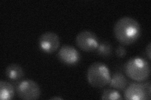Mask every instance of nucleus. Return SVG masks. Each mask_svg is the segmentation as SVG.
Instances as JSON below:
<instances>
[{"label":"nucleus","mask_w":151,"mask_h":100,"mask_svg":"<svg viewBox=\"0 0 151 100\" xmlns=\"http://www.w3.org/2000/svg\"><path fill=\"white\" fill-rule=\"evenodd\" d=\"M113 32L115 38L121 45L129 46L139 38L141 28L139 23L134 18L125 16L116 21Z\"/></svg>","instance_id":"obj_1"},{"label":"nucleus","mask_w":151,"mask_h":100,"mask_svg":"<svg viewBox=\"0 0 151 100\" xmlns=\"http://www.w3.org/2000/svg\"><path fill=\"white\" fill-rule=\"evenodd\" d=\"M126 75L137 82H144L150 73L149 62L140 57H134L127 61L124 65Z\"/></svg>","instance_id":"obj_2"},{"label":"nucleus","mask_w":151,"mask_h":100,"mask_svg":"<svg viewBox=\"0 0 151 100\" xmlns=\"http://www.w3.org/2000/svg\"><path fill=\"white\" fill-rule=\"evenodd\" d=\"M111 78L108 66L101 62L92 63L87 71L88 83L94 88H101L109 84Z\"/></svg>","instance_id":"obj_3"},{"label":"nucleus","mask_w":151,"mask_h":100,"mask_svg":"<svg viewBox=\"0 0 151 100\" xmlns=\"http://www.w3.org/2000/svg\"><path fill=\"white\" fill-rule=\"evenodd\" d=\"M124 98L127 100H146L150 99V83H132L125 89Z\"/></svg>","instance_id":"obj_4"},{"label":"nucleus","mask_w":151,"mask_h":100,"mask_svg":"<svg viewBox=\"0 0 151 100\" xmlns=\"http://www.w3.org/2000/svg\"><path fill=\"white\" fill-rule=\"evenodd\" d=\"M17 93L18 96L22 99L35 100L39 98L41 90L39 84L34 80L27 79L18 83Z\"/></svg>","instance_id":"obj_5"},{"label":"nucleus","mask_w":151,"mask_h":100,"mask_svg":"<svg viewBox=\"0 0 151 100\" xmlns=\"http://www.w3.org/2000/svg\"><path fill=\"white\" fill-rule=\"evenodd\" d=\"M76 43L82 51L93 52L96 50L100 41L95 33L88 30H83L76 36Z\"/></svg>","instance_id":"obj_6"},{"label":"nucleus","mask_w":151,"mask_h":100,"mask_svg":"<svg viewBox=\"0 0 151 100\" xmlns=\"http://www.w3.org/2000/svg\"><path fill=\"white\" fill-rule=\"evenodd\" d=\"M59 46V37L54 32H46L42 34L39 39V48L45 53H54L58 50Z\"/></svg>","instance_id":"obj_7"},{"label":"nucleus","mask_w":151,"mask_h":100,"mask_svg":"<svg viewBox=\"0 0 151 100\" xmlns=\"http://www.w3.org/2000/svg\"><path fill=\"white\" fill-rule=\"evenodd\" d=\"M58 59L65 65H77L81 59L79 51L73 46L64 45L60 47L58 53Z\"/></svg>","instance_id":"obj_8"},{"label":"nucleus","mask_w":151,"mask_h":100,"mask_svg":"<svg viewBox=\"0 0 151 100\" xmlns=\"http://www.w3.org/2000/svg\"><path fill=\"white\" fill-rule=\"evenodd\" d=\"M128 81L125 75L120 72L113 73L110 78L109 85L110 87L119 91H124L127 87Z\"/></svg>","instance_id":"obj_9"},{"label":"nucleus","mask_w":151,"mask_h":100,"mask_svg":"<svg viewBox=\"0 0 151 100\" xmlns=\"http://www.w3.org/2000/svg\"><path fill=\"white\" fill-rule=\"evenodd\" d=\"M6 76L12 81H17L22 79L24 76V71L20 65L13 63L9 65L5 70Z\"/></svg>","instance_id":"obj_10"},{"label":"nucleus","mask_w":151,"mask_h":100,"mask_svg":"<svg viewBox=\"0 0 151 100\" xmlns=\"http://www.w3.org/2000/svg\"><path fill=\"white\" fill-rule=\"evenodd\" d=\"M15 89L13 85L7 82L1 80L0 82V99L1 100H9L13 98Z\"/></svg>","instance_id":"obj_11"},{"label":"nucleus","mask_w":151,"mask_h":100,"mask_svg":"<svg viewBox=\"0 0 151 100\" xmlns=\"http://www.w3.org/2000/svg\"><path fill=\"white\" fill-rule=\"evenodd\" d=\"M113 47L110 43L107 40H102L100 42L96 49L97 54L104 58H107L110 57L112 55Z\"/></svg>","instance_id":"obj_12"},{"label":"nucleus","mask_w":151,"mask_h":100,"mask_svg":"<svg viewBox=\"0 0 151 100\" xmlns=\"http://www.w3.org/2000/svg\"><path fill=\"white\" fill-rule=\"evenodd\" d=\"M101 99L103 100H116V99H122V97L119 91H116L115 89H106L103 91L101 97Z\"/></svg>","instance_id":"obj_13"},{"label":"nucleus","mask_w":151,"mask_h":100,"mask_svg":"<svg viewBox=\"0 0 151 100\" xmlns=\"http://www.w3.org/2000/svg\"><path fill=\"white\" fill-rule=\"evenodd\" d=\"M115 54L117 57L120 58H123L127 55V50L123 45H119L116 48Z\"/></svg>","instance_id":"obj_14"},{"label":"nucleus","mask_w":151,"mask_h":100,"mask_svg":"<svg viewBox=\"0 0 151 100\" xmlns=\"http://www.w3.org/2000/svg\"><path fill=\"white\" fill-rule=\"evenodd\" d=\"M146 55L147 56L148 60H150V43H149L147 46L146 47Z\"/></svg>","instance_id":"obj_15"},{"label":"nucleus","mask_w":151,"mask_h":100,"mask_svg":"<svg viewBox=\"0 0 151 100\" xmlns=\"http://www.w3.org/2000/svg\"><path fill=\"white\" fill-rule=\"evenodd\" d=\"M51 99H63L62 98L60 97H54V98H51Z\"/></svg>","instance_id":"obj_16"}]
</instances>
